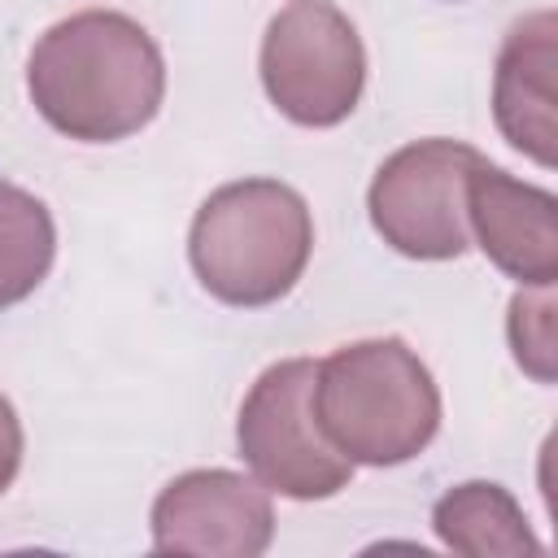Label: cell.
<instances>
[{
    "label": "cell",
    "mask_w": 558,
    "mask_h": 558,
    "mask_svg": "<svg viewBox=\"0 0 558 558\" xmlns=\"http://www.w3.org/2000/svg\"><path fill=\"white\" fill-rule=\"evenodd\" d=\"M314 371V357H283L266 366L235 418L240 458L248 462L253 480L292 501L336 497L353 475V462L318 427Z\"/></svg>",
    "instance_id": "277c9868"
},
{
    "label": "cell",
    "mask_w": 558,
    "mask_h": 558,
    "mask_svg": "<svg viewBox=\"0 0 558 558\" xmlns=\"http://www.w3.org/2000/svg\"><path fill=\"white\" fill-rule=\"evenodd\" d=\"M26 92L52 131L113 144L157 118L166 61L135 17L83 9L39 35L26 61Z\"/></svg>",
    "instance_id": "6da1fadb"
},
{
    "label": "cell",
    "mask_w": 558,
    "mask_h": 558,
    "mask_svg": "<svg viewBox=\"0 0 558 558\" xmlns=\"http://www.w3.org/2000/svg\"><path fill=\"white\" fill-rule=\"evenodd\" d=\"M554 35H558V22L549 9L527 13L523 22L510 26L493 70V118L501 135L545 170L558 161Z\"/></svg>",
    "instance_id": "9c48e42d"
},
{
    "label": "cell",
    "mask_w": 558,
    "mask_h": 558,
    "mask_svg": "<svg viewBox=\"0 0 558 558\" xmlns=\"http://www.w3.org/2000/svg\"><path fill=\"white\" fill-rule=\"evenodd\" d=\"M484 157L458 140H418L397 148L371 179V227L388 248L414 262L466 253V179Z\"/></svg>",
    "instance_id": "8992f818"
},
{
    "label": "cell",
    "mask_w": 558,
    "mask_h": 558,
    "mask_svg": "<svg viewBox=\"0 0 558 558\" xmlns=\"http://www.w3.org/2000/svg\"><path fill=\"white\" fill-rule=\"evenodd\" d=\"M262 87L296 126L344 122L366 87L357 26L331 0H288L262 39Z\"/></svg>",
    "instance_id": "5b68a950"
},
{
    "label": "cell",
    "mask_w": 558,
    "mask_h": 558,
    "mask_svg": "<svg viewBox=\"0 0 558 558\" xmlns=\"http://www.w3.org/2000/svg\"><path fill=\"white\" fill-rule=\"evenodd\" d=\"M57 257V227L39 196L0 183V310L26 301Z\"/></svg>",
    "instance_id": "8fae6325"
},
{
    "label": "cell",
    "mask_w": 558,
    "mask_h": 558,
    "mask_svg": "<svg viewBox=\"0 0 558 558\" xmlns=\"http://www.w3.org/2000/svg\"><path fill=\"white\" fill-rule=\"evenodd\" d=\"M314 414L353 466H401L432 445L440 388L405 340H357L318 362Z\"/></svg>",
    "instance_id": "7a4b0ae2"
},
{
    "label": "cell",
    "mask_w": 558,
    "mask_h": 558,
    "mask_svg": "<svg viewBox=\"0 0 558 558\" xmlns=\"http://www.w3.org/2000/svg\"><path fill=\"white\" fill-rule=\"evenodd\" d=\"M510 349L514 362L536 379V384H554V296L549 288L519 292L510 301Z\"/></svg>",
    "instance_id": "7c38bea8"
},
{
    "label": "cell",
    "mask_w": 558,
    "mask_h": 558,
    "mask_svg": "<svg viewBox=\"0 0 558 558\" xmlns=\"http://www.w3.org/2000/svg\"><path fill=\"white\" fill-rule=\"evenodd\" d=\"M310 253V205L279 179H240L209 192L187 235L201 288L235 310H262L288 296L305 275Z\"/></svg>",
    "instance_id": "3957f363"
},
{
    "label": "cell",
    "mask_w": 558,
    "mask_h": 558,
    "mask_svg": "<svg viewBox=\"0 0 558 558\" xmlns=\"http://www.w3.org/2000/svg\"><path fill=\"white\" fill-rule=\"evenodd\" d=\"M466 227L484 257L523 288L558 279V201L536 183L480 161L466 179Z\"/></svg>",
    "instance_id": "ba28073f"
},
{
    "label": "cell",
    "mask_w": 558,
    "mask_h": 558,
    "mask_svg": "<svg viewBox=\"0 0 558 558\" xmlns=\"http://www.w3.org/2000/svg\"><path fill=\"white\" fill-rule=\"evenodd\" d=\"M22 466V423H17V410L9 397H0V493L13 484Z\"/></svg>",
    "instance_id": "4fadbf2b"
},
{
    "label": "cell",
    "mask_w": 558,
    "mask_h": 558,
    "mask_svg": "<svg viewBox=\"0 0 558 558\" xmlns=\"http://www.w3.org/2000/svg\"><path fill=\"white\" fill-rule=\"evenodd\" d=\"M432 527L440 545L471 554V558H519L541 554V541L532 536L519 501L488 480H471L449 488L432 506Z\"/></svg>",
    "instance_id": "30bf717a"
},
{
    "label": "cell",
    "mask_w": 558,
    "mask_h": 558,
    "mask_svg": "<svg viewBox=\"0 0 558 558\" xmlns=\"http://www.w3.org/2000/svg\"><path fill=\"white\" fill-rule=\"evenodd\" d=\"M275 541L270 493L240 471H187L170 480L153 501L157 554L205 558H257Z\"/></svg>",
    "instance_id": "52a82bcc"
}]
</instances>
